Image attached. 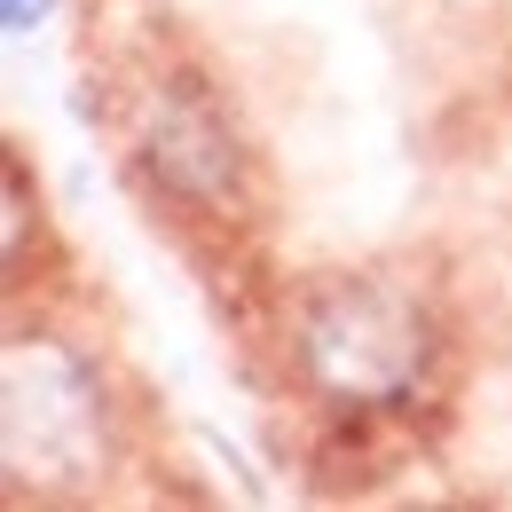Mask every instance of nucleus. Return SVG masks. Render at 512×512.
I'll return each mask as SVG.
<instances>
[{
	"instance_id": "1",
	"label": "nucleus",
	"mask_w": 512,
	"mask_h": 512,
	"mask_svg": "<svg viewBox=\"0 0 512 512\" xmlns=\"http://www.w3.org/2000/svg\"><path fill=\"white\" fill-rule=\"evenodd\" d=\"M434 355V323L418 292L386 276H339L300 308V371L347 410H394Z\"/></svg>"
},
{
	"instance_id": "2",
	"label": "nucleus",
	"mask_w": 512,
	"mask_h": 512,
	"mask_svg": "<svg viewBox=\"0 0 512 512\" xmlns=\"http://www.w3.org/2000/svg\"><path fill=\"white\" fill-rule=\"evenodd\" d=\"M103 449H111V410H103L95 363L48 331H16L8 339V473H16V489L95 481Z\"/></svg>"
},
{
	"instance_id": "3",
	"label": "nucleus",
	"mask_w": 512,
	"mask_h": 512,
	"mask_svg": "<svg viewBox=\"0 0 512 512\" xmlns=\"http://www.w3.org/2000/svg\"><path fill=\"white\" fill-rule=\"evenodd\" d=\"M142 158L174 197H221L237 182V134L221 119V103L190 79H166L142 103Z\"/></svg>"
},
{
	"instance_id": "4",
	"label": "nucleus",
	"mask_w": 512,
	"mask_h": 512,
	"mask_svg": "<svg viewBox=\"0 0 512 512\" xmlns=\"http://www.w3.org/2000/svg\"><path fill=\"white\" fill-rule=\"evenodd\" d=\"M48 16V0H8V32H32Z\"/></svg>"
}]
</instances>
